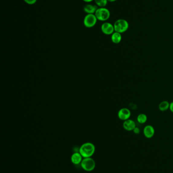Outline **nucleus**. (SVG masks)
Returning a JSON list of instances; mask_svg holds the SVG:
<instances>
[{"mask_svg": "<svg viewBox=\"0 0 173 173\" xmlns=\"http://www.w3.org/2000/svg\"><path fill=\"white\" fill-rule=\"evenodd\" d=\"M136 127V124L133 120L131 119L126 120L123 123V127L127 131H133Z\"/></svg>", "mask_w": 173, "mask_h": 173, "instance_id": "nucleus-9", "label": "nucleus"}, {"mask_svg": "<svg viewBox=\"0 0 173 173\" xmlns=\"http://www.w3.org/2000/svg\"><path fill=\"white\" fill-rule=\"evenodd\" d=\"M102 33L105 35H111L115 32L114 27L112 24L108 22H104L101 27Z\"/></svg>", "mask_w": 173, "mask_h": 173, "instance_id": "nucleus-6", "label": "nucleus"}, {"mask_svg": "<svg viewBox=\"0 0 173 173\" xmlns=\"http://www.w3.org/2000/svg\"><path fill=\"white\" fill-rule=\"evenodd\" d=\"M170 103L168 101H162L159 104V109L161 112H165L170 109Z\"/></svg>", "mask_w": 173, "mask_h": 173, "instance_id": "nucleus-13", "label": "nucleus"}, {"mask_svg": "<svg viewBox=\"0 0 173 173\" xmlns=\"http://www.w3.org/2000/svg\"><path fill=\"white\" fill-rule=\"evenodd\" d=\"M95 14H86L83 19V24L87 28H91L95 27L98 22Z\"/></svg>", "mask_w": 173, "mask_h": 173, "instance_id": "nucleus-5", "label": "nucleus"}, {"mask_svg": "<svg viewBox=\"0 0 173 173\" xmlns=\"http://www.w3.org/2000/svg\"><path fill=\"white\" fill-rule=\"evenodd\" d=\"M98 7L97 5L87 4L83 7V11L86 14H95Z\"/></svg>", "mask_w": 173, "mask_h": 173, "instance_id": "nucleus-10", "label": "nucleus"}, {"mask_svg": "<svg viewBox=\"0 0 173 173\" xmlns=\"http://www.w3.org/2000/svg\"><path fill=\"white\" fill-rule=\"evenodd\" d=\"M98 20L102 22H106L109 19L111 13L109 10L106 7L98 8L95 13Z\"/></svg>", "mask_w": 173, "mask_h": 173, "instance_id": "nucleus-2", "label": "nucleus"}, {"mask_svg": "<svg viewBox=\"0 0 173 173\" xmlns=\"http://www.w3.org/2000/svg\"><path fill=\"white\" fill-rule=\"evenodd\" d=\"M95 147L94 144L87 142L83 144L79 148V153L83 158L91 157L95 153Z\"/></svg>", "mask_w": 173, "mask_h": 173, "instance_id": "nucleus-1", "label": "nucleus"}, {"mask_svg": "<svg viewBox=\"0 0 173 173\" xmlns=\"http://www.w3.org/2000/svg\"><path fill=\"white\" fill-rule=\"evenodd\" d=\"M111 41L113 43L116 44H119L122 40L121 33L115 32L113 34L111 35Z\"/></svg>", "mask_w": 173, "mask_h": 173, "instance_id": "nucleus-12", "label": "nucleus"}, {"mask_svg": "<svg viewBox=\"0 0 173 173\" xmlns=\"http://www.w3.org/2000/svg\"><path fill=\"white\" fill-rule=\"evenodd\" d=\"M131 116V112L127 108H122L118 111V117L120 120L125 121L126 120H129Z\"/></svg>", "mask_w": 173, "mask_h": 173, "instance_id": "nucleus-7", "label": "nucleus"}, {"mask_svg": "<svg viewBox=\"0 0 173 173\" xmlns=\"http://www.w3.org/2000/svg\"><path fill=\"white\" fill-rule=\"evenodd\" d=\"M81 167L85 171H92L95 168V161L91 157L83 158L81 162Z\"/></svg>", "mask_w": 173, "mask_h": 173, "instance_id": "nucleus-4", "label": "nucleus"}, {"mask_svg": "<svg viewBox=\"0 0 173 173\" xmlns=\"http://www.w3.org/2000/svg\"><path fill=\"white\" fill-rule=\"evenodd\" d=\"M137 121L140 124H144L147 121V116L144 113H140L137 117Z\"/></svg>", "mask_w": 173, "mask_h": 173, "instance_id": "nucleus-14", "label": "nucleus"}, {"mask_svg": "<svg viewBox=\"0 0 173 173\" xmlns=\"http://www.w3.org/2000/svg\"><path fill=\"white\" fill-rule=\"evenodd\" d=\"M82 156L79 153H74L71 157V161L74 165H79L81 164V162L82 161Z\"/></svg>", "mask_w": 173, "mask_h": 173, "instance_id": "nucleus-11", "label": "nucleus"}, {"mask_svg": "<svg viewBox=\"0 0 173 173\" xmlns=\"http://www.w3.org/2000/svg\"><path fill=\"white\" fill-rule=\"evenodd\" d=\"M170 109V111L171 112L173 113V101L170 103V109Z\"/></svg>", "mask_w": 173, "mask_h": 173, "instance_id": "nucleus-18", "label": "nucleus"}, {"mask_svg": "<svg viewBox=\"0 0 173 173\" xmlns=\"http://www.w3.org/2000/svg\"><path fill=\"white\" fill-rule=\"evenodd\" d=\"M94 2L98 8L106 7L108 3V0H95Z\"/></svg>", "mask_w": 173, "mask_h": 173, "instance_id": "nucleus-15", "label": "nucleus"}, {"mask_svg": "<svg viewBox=\"0 0 173 173\" xmlns=\"http://www.w3.org/2000/svg\"><path fill=\"white\" fill-rule=\"evenodd\" d=\"M117 0H108V2H114L116 1Z\"/></svg>", "mask_w": 173, "mask_h": 173, "instance_id": "nucleus-20", "label": "nucleus"}, {"mask_svg": "<svg viewBox=\"0 0 173 173\" xmlns=\"http://www.w3.org/2000/svg\"><path fill=\"white\" fill-rule=\"evenodd\" d=\"M83 1L85 2L86 3H90L91 2H93L95 0H82Z\"/></svg>", "mask_w": 173, "mask_h": 173, "instance_id": "nucleus-19", "label": "nucleus"}, {"mask_svg": "<svg viewBox=\"0 0 173 173\" xmlns=\"http://www.w3.org/2000/svg\"><path fill=\"white\" fill-rule=\"evenodd\" d=\"M133 131V133H134L135 134H139L140 133V131H140V129L139 127H136Z\"/></svg>", "mask_w": 173, "mask_h": 173, "instance_id": "nucleus-17", "label": "nucleus"}, {"mask_svg": "<svg viewBox=\"0 0 173 173\" xmlns=\"http://www.w3.org/2000/svg\"><path fill=\"white\" fill-rule=\"evenodd\" d=\"M115 32L119 33H124L129 28V24L127 20L124 19H117L114 24Z\"/></svg>", "mask_w": 173, "mask_h": 173, "instance_id": "nucleus-3", "label": "nucleus"}, {"mask_svg": "<svg viewBox=\"0 0 173 173\" xmlns=\"http://www.w3.org/2000/svg\"><path fill=\"white\" fill-rule=\"evenodd\" d=\"M24 1L27 5H33L36 3L37 0H24Z\"/></svg>", "mask_w": 173, "mask_h": 173, "instance_id": "nucleus-16", "label": "nucleus"}, {"mask_svg": "<svg viewBox=\"0 0 173 173\" xmlns=\"http://www.w3.org/2000/svg\"><path fill=\"white\" fill-rule=\"evenodd\" d=\"M143 134L145 137L148 139L152 138L155 134V129L152 126L148 124L143 129Z\"/></svg>", "mask_w": 173, "mask_h": 173, "instance_id": "nucleus-8", "label": "nucleus"}]
</instances>
